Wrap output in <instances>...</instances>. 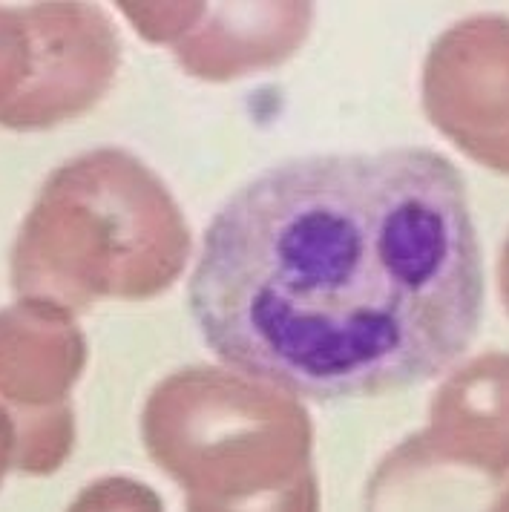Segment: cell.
<instances>
[{"mask_svg": "<svg viewBox=\"0 0 509 512\" xmlns=\"http://www.w3.org/2000/svg\"><path fill=\"white\" fill-rule=\"evenodd\" d=\"M190 311L225 363L291 395L432 380L484 311L463 176L426 147L277 164L213 216Z\"/></svg>", "mask_w": 509, "mask_h": 512, "instance_id": "1", "label": "cell"}, {"mask_svg": "<svg viewBox=\"0 0 509 512\" xmlns=\"http://www.w3.org/2000/svg\"><path fill=\"white\" fill-rule=\"evenodd\" d=\"M187 251L162 182L121 150H95L49 176L18 233L12 285L67 311L101 297L147 300L182 274Z\"/></svg>", "mask_w": 509, "mask_h": 512, "instance_id": "2", "label": "cell"}, {"mask_svg": "<svg viewBox=\"0 0 509 512\" xmlns=\"http://www.w3.org/2000/svg\"><path fill=\"white\" fill-rule=\"evenodd\" d=\"M144 441L193 510L317 507L305 412L245 377L219 369L167 377L147 400Z\"/></svg>", "mask_w": 509, "mask_h": 512, "instance_id": "3", "label": "cell"}, {"mask_svg": "<svg viewBox=\"0 0 509 512\" xmlns=\"http://www.w3.org/2000/svg\"><path fill=\"white\" fill-rule=\"evenodd\" d=\"M423 107L466 156L509 173V18L478 15L440 35L423 67Z\"/></svg>", "mask_w": 509, "mask_h": 512, "instance_id": "4", "label": "cell"}, {"mask_svg": "<svg viewBox=\"0 0 509 512\" xmlns=\"http://www.w3.org/2000/svg\"><path fill=\"white\" fill-rule=\"evenodd\" d=\"M32 32V75L3 113L12 130H44L81 116L113 84L118 38L110 18L87 3H38L24 9Z\"/></svg>", "mask_w": 509, "mask_h": 512, "instance_id": "5", "label": "cell"}, {"mask_svg": "<svg viewBox=\"0 0 509 512\" xmlns=\"http://www.w3.org/2000/svg\"><path fill=\"white\" fill-rule=\"evenodd\" d=\"M432 466L509 475V354H484L452 374L432 400L429 429L394 449L371 481V495Z\"/></svg>", "mask_w": 509, "mask_h": 512, "instance_id": "6", "label": "cell"}, {"mask_svg": "<svg viewBox=\"0 0 509 512\" xmlns=\"http://www.w3.org/2000/svg\"><path fill=\"white\" fill-rule=\"evenodd\" d=\"M87 363V343L72 311L29 300L0 311V397L12 418L67 406Z\"/></svg>", "mask_w": 509, "mask_h": 512, "instance_id": "7", "label": "cell"}, {"mask_svg": "<svg viewBox=\"0 0 509 512\" xmlns=\"http://www.w3.org/2000/svg\"><path fill=\"white\" fill-rule=\"evenodd\" d=\"M32 58V32L24 9H0V113L24 93Z\"/></svg>", "mask_w": 509, "mask_h": 512, "instance_id": "8", "label": "cell"}, {"mask_svg": "<svg viewBox=\"0 0 509 512\" xmlns=\"http://www.w3.org/2000/svg\"><path fill=\"white\" fill-rule=\"evenodd\" d=\"M121 9L136 24L141 35H147L150 41H173L176 35L187 32L199 15H205V6H133V3H124Z\"/></svg>", "mask_w": 509, "mask_h": 512, "instance_id": "9", "label": "cell"}, {"mask_svg": "<svg viewBox=\"0 0 509 512\" xmlns=\"http://www.w3.org/2000/svg\"><path fill=\"white\" fill-rule=\"evenodd\" d=\"M15 443H18V435H15L12 412L6 406H0V481L6 475V469L15 464Z\"/></svg>", "mask_w": 509, "mask_h": 512, "instance_id": "10", "label": "cell"}, {"mask_svg": "<svg viewBox=\"0 0 509 512\" xmlns=\"http://www.w3.org/2000/svg\"><path fill=\"white\" fill-rule=\"evenodd\" d=\"M498 277H501V297L509 311V239L504 245V254H501V265H498Z\"/></svg>", "mask_w": 509, "mask_h": 512, "instance_id": "11", "label": "cell"}, {"mask_svg": "<svg viewBox=\"0 0 509 512\" xmlns=\"http://www.w3.org/2000/svg\"><path fill=\"white\" fill-rule=\"evenodd\" d=\"M501 507H509V492L504 495V501H501Z\"/></svg>", "mask_w": 509, "mask_h": 512, "instance_id": "12", "label": "cell"}]
</instances>
